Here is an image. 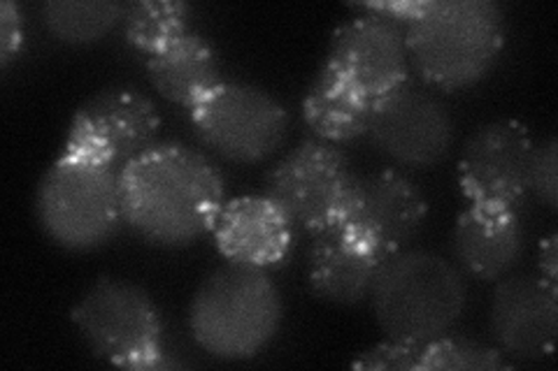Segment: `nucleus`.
Listing matches in <instances>:
<instances>
[{
	"mask_svg": "<svg viewBox=\"0 0 558 371\" xmlns=\"http://www.w3.org/2000/svg\"><path fill=\"white\" fill-rule=\"evenodd\" d=\"M121 219L135 237L184 249L213 235L226 182L207 153L184 143H156L119 172Z\"/></svg>",
	"mask_w": 558,
	"mask_h": 371,
	"instance_id": "1",
	"label": "nucleus"
},
{
	"mask_svg": "<svg viewBox=\"0 0 558 371\" xmlns=\"http://www.w3.org/2000/svg\"><path fill=\"white\" fill-rule=\"evenodd\" d=\"M405 45L424 86L463 91L494 70L505 47V14L492 0H426Z\"/></svg>",
	"mask_w": 558,
	"mask_h": 371,
	"instance_id": "2",
	"label": "nucleus"
},
{
	"mask_svg": "<svg viewBox=\"0 0 558 371\" xmlns=\"http://www.w3.org/2000/svg\"><path fill=\"white\" fill-rule=\"evenodd\" d=\"M368 299L387 339L428 344L459 325L468 307V284L445 256L408 246L381 260Z\"/></svg>",
	"mask_w": 558,
	"mask_h": 371,
	"instance_id": "3",
	"label": "nucleus"
},
{
	"mask_svg": "<svg viewBox=\"0 0 558 371\" xmlns=\"http://www.w3.org/2000/svg\"><path fill=\"white\" fill-rule=\"evenodd\" d=\"M282 316V293L268 270L226 262L191 297L189 332L213 358L242 362L277 337Z\"/></svg>",
	"mask_w": 558,
	"mask_h": 371,
	"instance_id": "4",
	"label": "nucleus"
},
{
	"mask_svg": "<svg viewBox=\"0 0 558 371\" xmlns=\"http://www.w3.org/2000/svg\"><path fill=\"white\" fill-rule=\"evenodd\" d=\"M35 214L43 233L61 249L96 251L124 227L119 174L63 151L43 174L35 193Z\"/></svg>",
	"mask_w": 558,
	"mask_h": 371,
	"instance_id": "5",
	"label": "nucleus"
},
{
	"mask_svg": "<svg viewBox=\"0 0 558 371\" xmlns=\"http://www.w3.org/2000/svg\"><path fill=\"white\" fill-rule=\"evenodd\" d=\"M75 327L96 358L124 369H166L161 311L151 295L129 281L100 276L82 295Z\"/></svg>",
	"mask_w": 558,
	"mask_h": 371,
	"instance_id": "6",
	"label": "nucleus"
},
{
	"mask_svg": "<svg viewBox=\"0 0 558 371\" xmlns=\"http://www.w3.org/2000/svg\"><path fill=\"white\" fill-rule=\"evenodd\" d=\"M189 123L201 145L223 161L256 165L284 145L291 116L264 88L223 79L189 110Z\"/></svg>",
	"mask_w": 558,
	"mask_h": 371,
	"instance_id": "7",
	"label": "nucleus"
},
{
	"mask_svg": "<svg viewBox=\"0 0 558 371\" xmlns=\"http://www.w3.org/2000/svg\"><path fill=\"white\" fill-rule=\"evenodd\" d=\"M159 131L161 116L143 88L112 84L86 98L75 110L63 151L119 174L159 143Z\"/></svg>",
	"mask_w": 558,
	"mask_h": 371,
	"instance_id": "8",
	"label": "nucleus"
},
{
	"mask_svg": "<svg viewBox=\"0 0 558 371\" xmlns=\"http://www.w3.org/2000/svg\"><path fill=\"white\" fill-rule=\"evenodd\" d=\"M352 180L354 170L344 151L310 137L266 174L264 196L282 209L295 227L317 235L338 223Z\"/></svg>",
	"mask_w": 558,
	"mask_h": 371,
	"instance_id": "9",
	"label": "nucleus"
},
{
	"mask_svg": "<svg viewBox=\"0 0 558 371\" xmlns=\"http://www.w3.org/2000/svg\"><path fill=\"white\" fill-rule=\"evenodd\" d=\"M363 137L393 165L426 170L445 161L457 126L445 102L410 77L373 102Z\"/></svg>",
	"mask_w": 558,
	"mask_h": 371,
	"instance_id": "10",
	"label": "nucleus"
},
{
	"mask_svg": "<svg viewBox=\"0 0 558 371\" xmlns=\"http://www.w3.org/2000/svg\"><path fill=\"white\" fill-rule=\"evenodd\" d=\"M428 217V202L408 174L381 170L354 174L338 227L371 246L381 258L403 251Z\"/></svg>",
	"mask_w": 558,
	"mask_h": 371,
	"instance_id": "11",
	"label": "nucleus"
},
{
	"mask_svg": "<svg viewBox=\"0 0 558 371\" xmlns=\"http://www.w3.org/2000/svg\"><path fill=\"white\" fill-rule=\"evenodd\" d=\"M535 143L519 121H488L465 139L459 186L470 205L519 209L531 196Z\"/></svg>",
	"mask_w": 558,
	"mask_h": 371,
	"instance_id": "12",
	"label": "nucleus"
},
{
	"mask_svg": "<svg viewBox=\"0 0 558 371\" xmlns=\"http://www.w3.org/2000/svg\"><path fill=\"white\" fill-rule=\"evenodd\" d=\"M324 65L375 102L410 79L405 30L381 16L356 12L333 30Z\"/></svg>",
	"mask_w": 558,
	"mask_h": 371,
	"instance_id": "13",
	"label": "nucleus"
},
{
	"mask_svg": "<svg viewBox=\"0 0 558 371\" xmlns=\"http://www.w3.org/2000/svg\"><path fill=\"white\" fill-rule=\"evenodd\" d=\"M488 327L505 358L539 362L554 356L558 334V286L537 274H508L498 281Z\"/></svg>",
	"mask_w": 558,
	"mask_h": 371,
	"instance_id": "14",
	"label": "nucleus"
},
{
	"mask_svg": "<svg viewBox=\"0 0 558 371\" xmlns=\"http://www.w3.org/2000/svg\"><path fill=\"white\" fill-rule=\"evenodd\" d=\"M213 239L226 262L270 270L291 256L295 225L260 193V196L226 200Z\"/></svg>",
	"mask_w": 558,
	"mask_h": 371,
	"instance_id": "15",
	"label": "nucleus"
},
{
	"mask_svg": "<svg viewBox=\"0 0 558 371\" xmlns=\"http://www.w3.org/2000/svg\"><path fill=\"white\" fill-rule=\"evenodd\" d=\"M523 221L519 209L470 205L453 227V256L459 268L484 284L508 276L523 253Z\"/></svg>",
	"mask_w": 558,
	"mask_h": 371,
	"instance_id": "16",
	"label": "nucleus"
},
{
	"mask_svg": "<svg viewBox=\"0 0 558 371\" xmlns=\"http://www.w3.org/2000/svg\"><path fill=\"white\" fill-rule=\"evenodd\" d=\"M381 256L333 225L312 235L305 274L312 293L328 305L354 307L371 297Z\"/></svg>",
	"mask_w": 558,
	"mask_h": 371,
	"instance_id": "17",
	"label": "nucleus"
},
{
	"mask_svg": "<svg viewBox=\"0 0 558 371\" xmlns=\"http://www.w3.org/2000/svg\"><path fill=\"white\" fill-rule=\"evenodd\" d=\"M145 67L154 91L186 112L223 82L217 51L196 30L145 59Z\"/></svg>",
	"mask_w": 558,
	"mask_h": 371,
	"instance_id": "18",
	"label": "nucleus"
},
{
	"mask_svg": "<svg viewBox=\"0 0 558 371\" xmlns=\"http://www.w3.org/2000/svg\"><path fill=\"white\" fill-rule=\"evenodd\" d=\"M373 100L336 75L322 67L303 100V119L314 137L330 145H344L365 135Z\"/></svg>",
	"mask_w": 558,
	"mask_h": 371,
	"instance_id": "19",
	"label": "nucleus"
},
{
	"mask_svg": "<svg viewBox=\"0 0 558 371\" xmlns=\"http://www.w3.org/2000/svg\"><path fill=\"white\" fill-rule=\"evenodd\" d=\"M129 5L112 0H49L40 8L43 24L59 42L96 45L124 24Z\"/></svg>",
	"mask_w": 558,
	"mask_h": 371,
	"instance_id": "20",
	"label": "nucleus"
},
{
	"mask_svg": "<svg viewBox=\"0 0 558 371\" xmlns=\"http://www.w3.org/2000/svg\"><path fill=\"white\" fill-rule=\"evenodd\" d=\"M124 40L140 57H154L191 30V8L180 0H140L124 16Z\"/></svg>",
	"mask_w": 558,
	"mask_h": 371,
	"instance_id": "21",
	"label": "nucleus"
},
{
	"mask_svg": "<svg viewBox=\"0 0 558 371\" xmlns=\"http://www.w3.org/2000/svg\"><path fill=\"white\" fill-rule=\"evenodd\" d=\"M510 367L496 346L465 337H440L418 346L416 371H498Z\"/></svg>",
	"mask_w": 558,
	"mask_h": 371,
	"instance_id": "22",
	"label": "nucleus"
},
{
	"mask_svg": "<svg viewBox=\"0 0 558 371\" xmlns=\"http://www.w3.org/2000/svg\"><path fill=\"white\" fill-rule=\"evenodd\" d=\"M531 196H535L549 209L558 207V145L554 135L535 145L531 168Z\"/></svg>",
	"mask_w": 558,
	"mask_h": 371,
	"instance_id": "23",
	"label": "nucleus"
},
{
	"mask_svg": "<svg viewBox=\"0 0 558 371\" xmlns=\"http://www.w3.org/2000/svg\"><path fill=\"white\" fill-rule=\"evenodd\" d=\"M418 346L422 344H405L387 339L371 350L361 353L352 362L354 369L365 371H414L418 360Z\"/></svg>",
	"mask_w": 558,
	"mask_h": 371,
	"instance_id": "24",
	"label": "nucleus"
},
{
	"mask_svg": "<svg viewBox=\"0 0 558 371\" xmlns=\"http://www.w3.org/2000/svg\"><path fill=\"white\" fill-rule=\"evenodd\" d=\"M24 38V12L12 0H5L0 5V65L3 70H8L10 63L22 54Z\"/></svg>",
	"mask_w": 558,
	"mask_h": 371,
	"instance_id": "25",
	"label": "nucleus"
},
{
	"mask_svg": "<svg viewBox=\"0 0 558 371\" xmlns=\"http://www.w3.org/2000/svg\"><path fill=\"white\" fill-rule=\"evenodd\" d=\"M426 0H373V3H361L354 5L356 12H368L375 16H381L398 28L408 30L412 22L418 16V12L424 10Z\"/></svg>",
	"mask_w": 558,
	"mask_h": 371,
	"instance_id": "26",
	"label": "nucleus"
},
{
	"mask_svg": "<svg viewBox=\"0 0 558 371\" xmlns=\"http://www.w3.org/2000/svg\"><path fill=\"white\" fill-rule=\"evenodd\" d=\"M537 276H543L551 286H558V235L556 233H549L543 242H539Z\"/></svg>",
	"mask_w": 558,
	"mask_h": 371,
	"instance_id": "27",
	"label": "nucleus"
}]
</instances>
